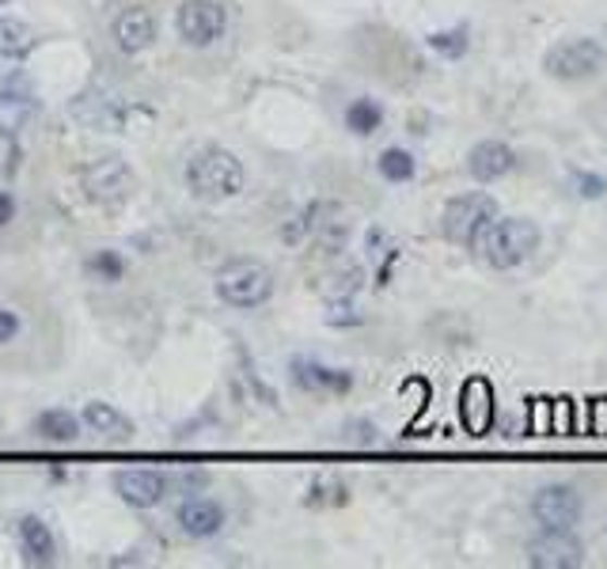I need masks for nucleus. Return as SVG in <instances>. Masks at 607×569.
<instances>
[{"label": "nucleus", "mask_w": 607, "mask_h": 569, "mask_svg": "<svg viewBox=\"0 0 607 569\" xmlns=\"http://www.w3.org/2000/svg\"><path fill=\"white\" fill-rule=\"evenodd\" d=\"M540 225L528 217H502L497 213L494 220H490V228L479 236V243H475V251L482 255V263L490 266V270H517V266H524L528 258L540 251Z\"/></svg>", "instance_id": "obj_1"}, {"label": "nucleus", "mask_w": 607, "mask_h": 569, "mask_svg": "<svg viewBox=\"0 0 607 569\" xmlns=\"http://www.w3.org/2000/svg\"><path fill=\"white\" fill-rule=\"evenodd\" d=\"M243 182H248L243 160L220 144L198 149L187 164V187L202 202H228V198L243 194Z\"/></svg>", "instance_id": "obj_2"}, {"label": "nucleus", "mask_w": 607, "mask_h": 569, "mask_svg": "<svg viewBox=\"0 0 607 569\" xmlns=\"http://www.w3.org/2000/svg\"><path fill=\"white\" fill-rule=\"evenodd\" d=\"M213 284H217V296L228 307L251 312V307H263L274 296V270L258 258H232V263L220 266Z\"/></svg>", "instance_id": "obj_3"}, {"label": "nucleus", "mask_w": 607, "mask_h": 569, "mask_svg": "<svg viewBox=\"0 0 607 569\" xmlns=\"http://www.w3.org/2000/svg\"><path fill=\"white\" fill-rule=\"evenodd\" d=\"M607 65V46L593 35L562 38L547 50L543 68H547L551 80L558 84H585L593 76H600Z\"/></svg>", "instance_id": "obj_4"}, {"label": "nucleus", "mask_w": 607, "mask_h": 569, "mask_svg": "<svg viewBox=\"0 0 607 569\" xmlns=\"http://www.w3.org/2000/svg\"><path fill=\"white\" fill-rule=\"evenodd\" d=\"M494 217H497V198L486 194V190H471V194H459L444 205L441 232L456 248H475Z\"/></svg>", "instance_id": "obj_5"}, {"label": "nucleus", "mask_w": 607, "mask_h": 569, "mask_svg": "<svg viewBox=\"0 0 607 569\" xmlns=\"http://www.w3.org/2000/svg\"><path fill=\"white\" fill-rule=\"evenodd\" d=\"M581 517H585V497L570 482H547L535 490L532 520L540 524V532H578Z\"/></svg>", "instance_id": "obj_6"}, {"label": "nucleus", "mask_w": 607, "mask_h": 569, "mask_svg": "<svg viewBox=\"0 0 607 569\" xmlns=\"http://www.w3.org/2000/svg\"><path fill=\"white\" fill-rule=\"evenodd\" d=\"M175 27H179V38L194 50H205V46L220 42L228 27V12L220 0H182L179 12H175Z\"/></svg>", "instance_id": "obj_7"}, {"label": "nucleus", "mask_w": 607, "mask_h": 569, "mask_svg": "<svg viewBox=\"0 0 607 569\" xmlns=\"http://www.w3.org/2000/svg\"><path fill=\"white\" fill-rule=\"evenodd\" d=\"M84 194L96 205L114 210L134 194V172L122 156H99L96 164L84 167Z\"/></svg>", "instance_id": "obj_8"}, {"label": "nucleus", "mask_w": 607, "mask_h": 569, "mask_svg": "<svg viewBox=\"0 0 607 569\" xmlns=\"http://www.w3.org/2000/svg\"><path fill=\"white\" fill-rule=\"evenodd\" d=\"M585 562V547L573 532H540L528 543V566L535 569H578Z\"/></svg>", "instance_id": "obj_9"}, {"label": "nucleus", "mask_w": 607, "mask_h": 569, "mask_svg": "<svg viewBox=\"0 0 607 569\" xmlns=\"http://www.w3.org/2000/svg\"><path fill=\"white\" fill-rule=\"evenodd\" d=\"M114 490L134 509H156L167 494V479L160 471H149V467H134V471H118Z\"/></svg>", "instance_id": "obj_10"}, {"label": "nucleus", "mask_w": 607, "mask_h": 569, "mask_svg": "<svg viewBox=\"0 0 607 569\" xmlns=\"http://www.w3.org/2000/svg\"><path fill=\"white\" fill-rule=\"evenodd\" d=\"M513 167H517V152L505 141H479L467 152V172L475 182H497L513 175Z\"/></svg>", "instance_id": "obj_11"}, {"label": "nucleus", "mask_w": 607, "mask_h": 569, "mask_svg": "<svg viewBox=\"0 0 607 569\" xmlns=\"http://www.w3.org/2000/svg\"><path fill=\"white\" fill-rule=\"evenodd\" d=\"M225 505L213 502V497H190V502L179 505V528L190 540H213L225 528Z\"/></svg>", "instance_id": "obj_12"}, {"label": "nucleus", "mask_w": 607, "mask_h": 569, "mask_svg": "<svg viewBox=\"0 0 607 569\" xmlns=\"http://www.w3.org/2000/svg\"><path fill=\"white\" fill-rule=\"evenodd\" d=\"M156 42V15L149 8H126L114 20V46L122 53H141Z\"/></svg>", "instance_id": "obj_13"}, {"label": "nucleus", "mask_w": 607, "mask_h": 569, "mask_svg": "<svg viewBox=\"0 0 607 569\" xmlns=\"http://www.w3.org/2000/svg\"><path fill=\"white\" fill-rule=\"evenodd\" d=\"M293 380L301 383L304 391H334V395H345V391L353 388V372H345V368H327L307 357L293 361Z\"/></svg>", "instance_id": "obj_14"}, {"label": "nucleus", "mask_w": 607, "mask_h": 569, "mask_svg": "<svg viewBox=\"0 0 607 569\" xmlns=\"http://www.w3.org/2000/svg\"><path fill=\"white\" fill-rule=\"evenodd\" d=\"M459 414H464V426L471 429L475 437H482L490 429V418H494V395H490L486 380H471L464 388V403H459Z\"/></svg>", "instance_id": "obj_15"}, {"label": "nucleus", "mask_w": 607, "mask_h": 569, "mask_svg": "<svg viewBox=\"0 0 607 569\" xmlns=\"http://www.w3.org/2000/svg\"><path fill=\"white\" fill-rule=\"evenodd\" d=\"M20 543H23V558H27L30 566H53V558H58L50 524H42L38 517L20 520Z\"/></svg>", "instance_id": "obj_16"}, {"label": "nucleus", "mask_w": 607, "mask_h": 569, "mask_svg": "<svg viewBox=\"0 0 607 569\" xmlns=\"http://www.w3.org/2000/svg\"><path fill=\"white\" fill-rule=\"evenodd\" d=\"M84 421H88L96 433L111 437V441H129V437H134V421L122 410H114L111 403H88L84 406Z\"/></svg>", "instance_id": "obj_17"}, {"label": "nucleus", "mask_w": 607, "mask_h": 569, "mask_svg": "<svg viewBox=\"0 0 607 569\" xmlns=\"http://www.w3.org/2000/svg\"><path fill=\"white\" fill-rule=\"evenodd\" d=\"M35 46H38V38L27 23L12 20V15H0V58L23 61L30 50H35Z\"/></svg>", "instance_id": "obj_18"}, {"label": "nucleus", "mask_w": 607, "mask_h": 569, "mask_svg": "<svg viewBox=\"0 0 607 569\" xmlns=\"http://www.w3.org/2000/svg\"><path fill=\"white\" fill-rule=\"evenodd\" d=\"M365 255L368 263L376 266V284H388V274H391V263L399 258V243L391 240L383 228H368L365 236Z\"/></svg>", "instance_id": "obj_19"}, {"label": "nucleus", "mask_w": 607, "mask_h": 569, "mask_svg": "<svg viewBox=\"0 0 607 569\" xmlns=\"http://www.w3.org/2000/svg\"><path fill=\"white\" fill-rule=\"evenodd\" d=\"M35 433L50 444H73L76 433H80V421L68 410H46L35 418Z\"/></svg>", "instance_id": "obj_20"}, {"label": "nucleus", "mask_w": 607, "mask_h": 569, "mask_svg": "<svg viewBox=\"0 0 607 569\" xmlns=\"http://www.w3.org/2000/svg\"><path fill=\"white\" fill-rule=\"evenodd\" d=\"M345 126L353 129L357 137H372L376 129L383 126V106L376 99H353L350 111H345Z\"/></svg>", "instance_id": "obj_21"}, {"label": "nucleus", "mask_w": 607, "mask_h": 569, "mask_svg": "<svg viewBox=\"0 0 607 569\" xmlns=\"http://www.w3.org/2000/svg\"><path fill=\"white\" fill-rule=\"evenodd\" d=\"M376 167H380V175L388 182H410L414 175H418V160H414L406 149H383L380 160H376Z\"/></svg>", "instance_id": "obj_22"}, {"label": "nucleus", "mask_w": 607, "mask_h": 569, "mask_svg": "<svg viewBox=\"0 0 607 569\" xmlns=\"http://www.w3.org/2000/svg\"><path fill=\"white\" fill-rule=\"evenodd\" d=\"M0 99H4L8 111L35 103V84H30V76L23 73V68H15V73L0 76Z\"/></svg>", "instance_id": "obj_23"}, {"label": "nucleus", "mask_w": 607, "mask_h": 569, "mask_svg": "<svg viewBox=\"0 0 607 569\" xmlns=\"http://www.w3.org/2000/svg\"><path fill=\"white\" fill-rule=\"evenodd\" d=\"M426 46L433 53H441L444 61H459L467 53V46H471V35H467V27H452V30H433V35L426 38Z\"/></svg>", "instance_id": "obj_24"}, {"label": "nucleus", "mask_w": 607, "mask_h": 569, "mask_svg": "<svg viewBox=\"0 0 607 569\" xmlns=\"http://www.w3.org/2000/svg\"><path fill=\"white\" fill-rule=\"evenodd\" d=\"M350 502V486H345L342 479H334V475H327V479H315L312 490H307V505L312 509H327V505H345Z\"/></svg>", "instance_id": "obj_25"}, {"label": "nucleus", "mask_w": 607, "mask_h": 569, "mask_svg": "<svg viewBox=\"0 0 607 569\" xmlns=\"http://www.w3.org/2000/svg\"><path fill=\"white\" fill-rule=\"evenodd\" d=\"M88 270L96 274V278H103V281H122L126 263H122L118 251H96V255L88 258Z\"/></svg>", "instance_id": "obj_26"}, {"label": "nucleus", "mask_w": 607, "mask_h": 569, "mask_svg": "<svg viewBox=\"0 0 607 569\" xmlns=\"http://www.w3.org/2000/svg\"><path fill=\"white\" fill-rule=\"evenodd\" d=\"M327 323H330V327H357L361 312H357V304H353V296H330Z\"/></svg>", "instance_id": "obj_27"}, {"label": "nucleus", "mask_w": 607, "mask_h": 569, "mask_svg": "<svg viewBox=\"0 0 607 569\" xmlns=\"http://www.w3.org/2000/svg\"><path fill=\"white\" fill-rule=\"evenodd\" d=\"M570 182H573V194H581V198H604L607 194V179L604 175H593V172H573L570 175Z\"/></svg>", "instance_id": "obj_28"}, {"label": "nucleus", "mask_w": 607, "mask_h": 569, "mask_svg": "<svg viewBox=\"0 0 607 569\" xmlns=\"http://www.w3.org/2000/svg\"><path fill=\"white\" fill-rule=\"evenodd\" d=\"M345 441H350V444H376V426H372V421L345 426Z\"/></svg>", "instance_id": "obj_29"}, {"label": "nucleus", "mask_w": 607, "mask_h": 569, "mask_svg": "<svg viewBox=\"0 0 607 569\" xmlns=\"http://www.w3.org/2000/svg\"><path fill=\"white\" fill-rule=\"evenodd\" d=\"M20 330H23L20 315L8 312V307H0V342H12V338L20 334Z\"/></svg>", "instance_id": "obj_30"}, {"label": "nucleus", "mask_w": 607, "mask_h": 569, "mask_svg": "<svg viewBox=\"0 0 607 569\" xmlns=\"http://www.w3.org/2000/svg\"><path fill=\"white\" fill-rule=\"evenodd\" d=\"M12 217H15V198L8 194V190H0V228H4Z\"/></svg>", "instance_id": "obj_31"}, {"label": "nucleus", "mask_w": 607, "mask_h": 569, "mask_svg": "<svg viewBox=\"0 0 607 569\" xmlns=\"http://www.w3.org/2000/svg\"><path fill=\"white\" fill-rule=\"evenodd\" d=\"M0 4H8V0H0Z\"/></svg>", "instance_id": "obj_32"}]
</instances>
